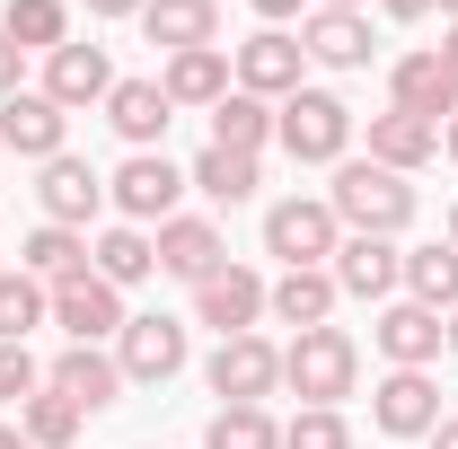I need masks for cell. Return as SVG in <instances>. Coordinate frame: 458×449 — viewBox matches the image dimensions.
Returning <instances> with one entry per match:
<instances>
[{"mask_svg":"<svg viewBox=\"0 0 458 449\" xmlns=\"http://www.w3.org/2000/svg\"><path fill=\"white\" fill-rule=\"evenodd\" d=\"M327 212L344 229H361V238H397L414 221V185L397 168H379V159H335V185H327Z\"/></svg>","mask_w":458,"mask_h":449,"instance_id":"6da1fadb","label":"cell"},{"mask_svg":"<svg viewBox=\"0 0 458 449\" xmlns=\"http://www.w3.org/2000/svg\"><path fill=\"white\" fill-rule=\"evenodd\" d=\"M352 379H361V343L344 335V326H309V335H291L283 388H300V405H344Z\"/></svg>","mask_w":458,"mask_h":449,"instance_id":"7a4b0ae2","label":"cell"},{"mask_svg":"<svg viewBox=\"0 0 458 449\" xmlns=\"http://www.w3.org/2000/svg\"><path fill=\"white\" fill-rule=\"evenodd\" d=\"M274 132H283V150L300 168H327V159H344V141H352V106H344L335 89H291L283 106H274Z\"/></svg>","mask_w":458,"mask_h":449,"instance_id":"3957f363","label":"cell"},{"mask_svg":"<svg viewBox=\"0 0 458 449\" xmlns=\"http://www.w3.org/2000/svg\"><path fill=\"white\" fill-rule=\"evenodd\" d=\"M106 194H114V212L141 229V221H176V194H185V168H176L168 150H132L123 168L106 176Z\"/></svg>","mask_w":458,"mask_h":449,"instance_id":"277c9868","label":"cell"},{"mask_svg":"<svg viewBox=\"0 0 458 449\" xmlns=\"http://www.w3.org/2000/svg\"><path fill=\"white\" fill-rule=\"evenodd\" d=\"M335 247H344V221L327 203H309V194H291V203L265 212V256H283V274L291 265H327Z\"/></svg>","mask_w":458,"mask_h":449,"instance_id":"5b68a950","label":"cell"},{"mask_svg":"<svg viewBox=\"0 0 458 449\" xmlns=\"http://www.w3.org/2000/svg\"><path fill=\"white\" fill-rule=\"evenodd\" d=\"M114 370H123V388H168L176 370H185V326L176 318H123Z\"/></svg>","mask_w":458,"mask_h":449,"instance_id":"8992f818","label":"cell"},{"mask_svg":"<svg viewBox=\"0 0 458 449\" xmlns=\"http://www.w3.org/2000/svg\"><path fill=\"white\" fill-rule=\"evenodd\" d=\"M203 379H212L221 405H265V396L283 388V352H274L265 335H221V352H212Z\"/></svg>","mask_w":458,"mask_h":449,"instance_id":"52a82bcc","label":"cell"},{"mask_svg":"<svg viewBox=\"0 0 458 449\" xmlns=\"http://www.w3.org/2000/svg\"><path fill=\"white\" fill-rule=\"evenodd\" d=\"M54 326H62L71 343L123 335V291H114L98 265H89V274H71V282H54Z\"/></svg>","mask_w":458,"mask_h":449,"instance_id":"ba28073f","label":"cell"},{"mask_svg":"<svg viewBox=\"0 0 458 449\" xmlns=\"http://www.w3.org/2000/svg\"><path fill=\"white\" fill-rule=\"evenodd\" d=\"M229 71H238V89H247V97H265V106H274V97H291V89H300L309 54H300V36H283V27H256V36L238 45V62H229Z\"/></svg>","mask_w":458,"mask_h":449,"instance_id":"9c48e42d","label":"cell"},{"mask_svg":"<svg viewBox=\"0 0 458 449\" xmlns=\"http://www.w3.org/2000/svg\"><path fill=\"white\" fill-rule=\"evenodd\" d=\"M370 423H379L388 441H432V423H441V388H432L423 370H388V379L370 388Z\"/></svg>","mask_w":458,"mask_h":449,"instance_id":"30bf717a","label":"cell"},{"mask_svg":"<svg viewBox=\"0 0 458 449\" xmlns=\"http://www.w3.org/2000/svg\"><path fill=\"white\" fill-rule=\"evenodd\" d=\"M327 274H335V291H352V300H388V291L405 282V247H397V238H361V229H352L335 256H327Z\"/></svg>","mask_w":458,"mask_h":449,"instance_id":"8fae6325","label":"cell"},{"mask_svg":"<svg viewBox=\"0 0 458 449\" xmlns=\"http://www.w3.org/2000/svg\"><path fill=\"white\" fill-rule=\"evenodd\" d=\"M370 343H379L397 370H423V361H441L450 326H441V309H423V300H388V309H379V326H370Z\"/></svg>","mask_w":458,"mask_h":449,"instance_id":"7c38bea8","label":"cell"},{"mask_svg":"<svg viewBox=\"0 0 458 449\" xmlns=\"http://www.w3.org/2000/svg\"><path fill=\"white\" fill-rule=\"evenodd\" d=\"M300 54L309 62H327V71H370V18L361 9H309L300 18Z\"/></svg>","mask_w":458,"mask_h":449,"instance_id":"4fadbf2b","label":"cell"},{"mask_svg":"<svg viewBox=\"0 0 458 449\" xmlns=\"http://www.w3.org/2000/svg\"><path fill=\"white\" fill-rule=\"evenodd\" d=\"M106 89H114L106 45H54V54H45V97H54L62 114L71 106H106Z\"/></svg>","mask_w":458,"mask_h":449,"instance_id":"5bb4252c","label":"cell"},{"mask_svg":"<svg viewBox=\"0 0 458 449\" xmlns=\"http://www.w3.org/2000/svg\"><path fill=\"white\" fill-rule=\"evenodd\" d=\"M194 318L221 326V335H256V318H265V282L247 274V265H221L212 282H194Z\"/></svg>","mask_w":458,"mask_h":449,"instance_id":"9a60e30c","label":"cell"},{"mask_svg":"<svg viewBox=\"0 0 458 449\" xmlns=\"http://www.w3.org/2000/svg\"><path fill=\"white\" fill-rule=\"evenodd\" d=\"M62 132H71V114L45 89H18L0 106V150H18V159H62Z\"/></svg>","mask_w":458,"mask_h":449,"instance_id":"2e32d148","label":"cell"},{"mask_svg":"<svg viewBox=\"0 0 458 449\" xmlns=\"http://www.w3.org/2000/svg\"><path fill=\"white\" fill-rule=\"evenodd\" d=\"M141 36H150L159 54L221 45V0H141Z\"/></svg>","mask_w":458,"mask_h":449,"instance_id":"e0dca14e","label":"cell"},{"mask_svg":"<svg viewBox=\"0 0 458 449\" xmlns=\"http://www.w3.org/2000/svg\"><path fill=\"white\" fill-rule=\"evenodd\" d=\"M45 388L71 396L80 414H98V405H114V396H123V370H114V352H98V343H71L54 370H45Z\"/></svg>","mask_w":458,"mask_h":449,"instance_id":"ac0fdd59","label":"cell"},{"mask_svg":"<svg viewBox=\"0 0 458 449\" xmlns=\"http://www.w3.org/2000/svg\"><path fill=\"white\" fill-rule=\"evenodd\" d=\"M388 97H397L405 114H423V123H450L458 114V80L441 54H405L397 71H388Z\"/></svg>","mask_w":458,"mask_h":449,"instance_id":"d6986e66","label":"cell"},{"mask_svg":"<svg viewBox=\"0 0 458 449\" xmlns=\"http://www.w3.org/2000/svg\"><path fill=\"white\" fill-rule=\"evenodd\" d=\"M106 123L132 141V150H159V132L176 123V106H168L159 80H114V89H106Z\"/></svg>","mask_w":458,"mask_h":449,"instance_id":"ffe728a7","label":"cell"},{"mask_svg":"<svg viewBox=\"0 0 458 449\" xmlns=\"http://www.w3.org/2000/svg\"><path fill=\"white\" fill-rule=\"evenodd\" d=\"M36 203H45V221H62V229H80L98 203H106V176L89 168V159H45V185H36Z\"/></svg>","mask_w":458,"mask_h":449,"instance_id":"44dd1931","label":"cell"},{"mask_svg":"<svg viewBox=\"0 0 458 449\" xmlns=\"http://www.w3.org/2000/svg\"><path fill=\"white\" fill-rule=\"evenodd\" d=\"M159 89H168V106H221L229 89H238V71H229L221 45H194V54H168Z\"/></svg>","mask_w":458,"mask_h":449,"instance_id":"7402d4cb","label":"cell"},{"mask_svg":"<svg viewBox=\"0 0 458 449\" xmlns=\"http://www.w3.org/2000/svg\"><path fill=\"white\" fill-rule=\"evenodd\" d=\"M370 159L397 168V176H414L423 159H441V123H423V114H405V106L370 114Z\"/></svg>","mask_w":458,"mask_h":449,"instance_id":"603a6c76","label":"cell"},{"mask_svg":"<svg viewBox=\"0 0 458 449\" xmlns=\"http://www.w3.org/2000/svg\"><path fill=\"white\" fill-rule=\"evenodd\" d=\"M221 265H229V247H221V229H212V221H159V274L212 282Z\"/></svg>","mask_w":458,"mask_h":449,"instance_id":"cb8c5ba5","label":"cell"},{"mask_svg":"<svg viewBox=\"0 0 458 449\" xmlns=\"http://www.w3.org/2000/svg\"><path fill=\"white\" fill-rule=\"evenodd\" d=\"M265 309L309 335V326H327V309H335V274H327V265H291V274L265 291Z\"/></svg>","mask_w":458,"mask_h":449,"instance_id":"d4e9b609","label":"cell"},{"mask_svg":"<svg viewBox=\"0 0 458 449\" xmlns=\"http://www.w3.org/2000/svg\"><path fill=\"white\" fill-rule=\"evenodd\" d=\"M18 274H36L45 291L71 282V274H89V238H80V229H62V221H45L27 247H18Z\"/></svg>","mask_w":458,"mask_h":449,"instance_id":"484cf974","label":"cell"},{"mask_svg":"<svg viewBox=\"0 0 458 449\" xmlns=\"http://www.w3.org/2000/svg\"><path fill=\"white\" fill-rule=\"evenodd\" d=\"M405 300H423V309H458V247L450 238H432V247H414L405 256Z\"/></svg>","mask_w":458,"mask_h":449,"instance_id":"4316f807","label":"cell"},{"mask_svg":"<svg viewBox=\"0 0 458 449\" xmlns=\"http://www.w3.org/2000/svg\"><path fill=\"white\" fill-rule=\"evenodd\" d=\"M98 274L114 282V291H132V282H150L159 274V238H150V229H106V238H98Z\"/></svg>","mask_w":458,"mask_h":449,"instance_id":"83f0119b","label":"cell"},{"mask_svg":"<svg viewBox=\"0 0 458 449\" xmlns=\"http://www.w3.org/2000/svg\"><path fill=\"white\" fill-rule=\"evenodd\" d=\"M212 141H221V150H247V159H256V150L274 141V106H265V97H247V89H229L221 106H212Z\"/></svg>","mask_w":458,"mask_h":449,"instance_id":"f1b7e54d","label":"cell"},{"mask_svg":"<svg viewBox=\"0 0 458 449\" xmlns=\"http://www.w3.org/2000/svg\"><path fill=\"white\" fill-rule=\"evenodd\" d=\"M0 36H9L18 54H54V45H71V9H62V0H9Z\"/></svg>","mask_w":458,"mask_h":449,"instance_id":"f546056e","label":"cell"},{"mask_svg":"<svg viewBox=\"0 0 458 449\" xmlns=\"http://www.w3.org/2000/svg\"><path fill=\"white\" fill-rule=\"evenodd\" d=\"M185 185H203L212 203H247V194H256L265 176H256V159H247V150H221V141H212V150H203V159L185 168Z\"/></svg>","mask_w":458,"mask_h":449,"instance_id":"4dcf8cb0","label":"cell"},{"mask_svg":"<svg viewBox=\"0 0 458 449\" xmlns=\"http://www.w3.org/2000/svg\"><path fill=\"white\" fill-rule=\"evenodd\" d=\"M18 432H27V449H80V405L54 396V388H36L18 405Z\"/></svg>","mask_w":458,"mask_h":449,"instance_id":"1f68e13d","label":"cell"},{"mask_svg":"<svg viewBox=\"0 0 458 449\" xmlns=\"http://www.w3.org/2000/svg\"><path fill=\"white\" fill-rule=\"evenodd\" d=\"M54 318V291L36 274H0V343H27L36 326Z\"/></svg>","mask_w":458,"mask_h":449,"instance_id":"d6a6232c","label":"cell"},{"mask_svg":"<svg viewBox=\"0 0 458 449\" xmlns=\"http://www.w3.org/2000/svg\"><path fill=\"white\" fill-rule=\"evenodd\" d=\"M203 449H283V423L265 405H221L212 432H203Z\"/></svg>","mask_w":458,"mask_h":449,"instance_id":"836d02e7","label":"cell"},{"mask_svg":"<svg viewBox=\"0 0 458 449\" xmlns=\"http://www.w3.org/2000/svg\"><path fill=\"white\" fill-rule=\"evenodd\" d=\"M283 449H352V423H344L335 405H300L283 423Z\"/></svg>","mask_w":458,"mask_h":449,"instance_id":"e575fe53","label":"cell"},{"mask_svg":"<svg viewBox=\"0 0 458 449\" xmlns=\"http://www.w3.org/2000/svg\"><path fill=\"white\" fill-rule=\"evenodd\" d=\"M36 388H45V361L27 343H0V405H27Z\"/></svg>","mask_w":458,"mask_h":449,"instance_id":"d590c367","label":"cell"},{"mask_svg":"<svg viewBox=\"0 0 458 449\" xmlns=\"http://www.w3.org/2000/svg\"><path fill=\"white\" fill-rule=\"evenodd\" d=\"M18 89H27V54H18V45H9V36H0V106H9V97H18Z\"/></svg>","mask_w":458,"mask_h":449,"instance_id":"8d00e7d4","label":"cell"},{"mask_svg":"<svg viewBox=\"0 0 458 449\" xmlns=\"http://www.w3.org/2000/svg\"><path fill=\"white\" fill-rule=\"evenodd\" d=\"M89 18H141V0H80Z\"/></svg>","mask_w":458,"mask_h":449,"instance_id":"74e56055","label":"cell"},{"mask_svg":"<svg viewBox=\"0 0 458 449\" xmlns=\"http://www.w3.org/2000/svg\"><path fill=\"white\" fill-rule=\"evenodd\" d=\"M247 9H256L265 27H283V18H291V9H300V0H247Z\"/></svg>","mask_w":458,"mask_h":449,"instance_id":"f35d334b","label":"cell"},{"mask_svg":"<svg viewBox=\"0 0 458 449\" xmlns=\"http://www.w3.org/2000/svg\"><path fill=\"white\" fill-rule=\"evenodd\" d=\"M379 9H388V18H432L441 0H379Z\"/></svg>","mask_w":458,"mask_h":449,"instance_id":"ab89813d","label":"cell"},{"mask_svg":"<svg viewBox=\"0 0 458 449\" xmlns=\"http://www.w3.org/2000/svg\"><path fill=\"white\" fill-rule=\"evenodd\" d=\"M432 449H458V414H441V423H432Z\"/></svg>","mask_w":458,"mask_h":449,"instance_id":"60d3db41","label":"cell"},{"mask_svg":"<svg viewBox=\"0 0 458 449\" xmlns=\"http://www.w3.org/2000/svg\"><path fill=\"white\" fill-rule=\"evenodd\" d=\"M441 62H450V80H458V18H450V36H441Z\"/></svg>","mask_w":458,"mask_h":449,"instance_id":"b9f144b4","label":"cell"},{"mask_svg":"<svg viewBox=\"0 0 458 449\" xmlns=\"http://www.w3.org/2000/svg\"><path fill=\"white\" fill-rule=\"evenodd\" d=\"M0 449H27V432H18V423H0Z\"/></svg>","mask_w":458,"mask_h":449,"instance_id":"7bdbcfd3","label":"cell"},{"mask_svg":"<svg viewBox=\"0 0 458 449\" xmlns=\"http://www.w3.org/2000/svg\"><path fill=\"white\" fill-rule=\"evenodd\" d=\"M441 150H450V159H458V114H450V123H441Z\"/></svg>","mask_w":458,"mask_h":449,"instance_id":"ee69618b","label":"cell"},{"mask_svg":"<svg viewBox=\"0 0 458 449\" xmlns=\"http://www.w3.org/2000/svg\"><path fill=\"white\" fill-rule=\"evenodd\" d=\"M441 326H450V352H458V309H450V318H441Z\"/></svg>","mask_w":458,"mask_h":449,"instance_id":"f6af8a7d","label":"cell"},{"mask_svg":"<svg viewBox=\"0 0 458 449\" xmlns=\"http://www.w3.org/2000/svg\"><path fill=\"white\" fill-rule=\"evenodd\" d=\"M318 9H361V0H318Z\"/></svg>","mask_w":458,"mask_h":449,"instance_id":"bcb514c9","label":"cell"},{"mask_svg":"<svg viewBox=\"0 0 458 449\" xmlns=\"http://www.w3.org/2000/svg\"><path fill=\"white\" fill-rule=\"evenodd\" d=\"M450 247H458V203H450Z\"/></svg>","mask_w":458,"mask_h":449,"instance_id":"7dc6e473","label":"cell"},{"mask_svg":"<svg viewBox=\"0 0 458 449\" xmlns=\"http://www.w3.org/2000/svg\"><path fill=\"white\" fill-rule=\"evenodd\" d=\"M441 9H450V18H458V0H441Z\"/></svg>","mask_w":458,"mask_h":449,"instance_id":"c3c4849f","label":"cell"}]
</instances>
